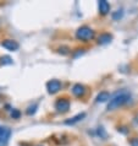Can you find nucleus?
I'll use <instances>...</instances> for the list:
<instances>
[{"instance_id": "f257e3e1", "label": "nucleus", "mask_w": 138, "mask_h": 146, "mask_svg": "<svg viewBox=\"0 0 138 146\" xmlns=\"http://www.w3.org/2000/svg\"><path fill=\"white\" fill-rule=\"evenodd\" d=\"M131 100V95L127 92H121L119 95H116L115 97H112L110 100V102L108 104V111H115V109L125 106L128 101Z\"/></svg>"}, {"instance_id": "f03ea898", "label": "nucleus", "mask_w": 138, "mask_h": 146, "mask_svg": "<svg viewBox=\"0 0 138 146\" xmlns=\"http://www.w3.org/2000/svg\"><path fill=\"white\" fill-rule=\"evenodd\" d=\"M76 37L77 39L83 40V42H88V40L93 39L94 37V31L88 26H82L76 31Z\"/></svg>"}, {"instance_id": "7ed1b4c3", "label": "nucleus", "mask_w": 138, "mask_h": 146, "mask_svg": "<svg viewBox=\"0 0 138 146\" xmlns=\"http://www.w3.org/2000/svg\"><path fill=\"white\" fill-rule=\"evenodd\" d=\"M55 109L60 113H66L70 109V101L66 98H58L55 102Z\"/></svg>"}, {"instance_id": "20e7f679", "label": "nucleus", "mask_w": 138, "mask_h": 146, "mask_svg": "<svg viewBox=\"0 0 138 146\" xmlns=\"http://www.w3.org/2000/svg\"><path fill=\"white\" fill-rule=\"evenodd\" d=\"M11 136V129L7 127H0V146H5Z\"/></svg>"}, {"instance_id": "39448f33", "label": "nucleus", "mask_w": 138, "mask_h": 146, "mask_svg": "<svg viewBox=\"0 0 138 146\" xmlns=\"http://www.w3.org/2000/svg\"><path fill=\"white\" fill-rule=\"evenodd\" d=\"M47 90L50 95H54V93L61 90V82H60L59 80H50L49 82L47 84Z\"/></svg>"}, {"instance_id": "423d86ee", "label": "nucleus", "mask_w": 138, "mask_h": 146, "mask_svg": "<svg viewBox=\"0 0 138 146\" xmlns=\"http://www.w3.org/2000/svg\"><path fill=\"white\" fill-rule=\"evenodd\" d=\"M1 46L5 48V49H7V50L15 52V50L18 49L20 44L16 42V40H14V39H5V40H3V42H1Z\"/></svg>"}, {"instance_id": "0eeeda50", "label": "nucleus", "mask_w": 138, "mask_h": 146, "mask_svg": "<svg viewBox=\"0 0 138 146\" xmlns=\"http://www.w3.org/2000/svg\"><path fill=\"white\" fill-rule=\"evenodd\" d=\"M72 93H74L76 97H83L84 93H86V87L81 84H76L72 86Z\"/></svg>"}, {"instance_id": "6e6552de", "label": "nucleus", "mask_w": 138, "mask_h": 146, "mask_svg": "<svg viewBox=\"0 0 138 146\" xmlns=\"http://www.w3.org/2000/svg\"><path fill=\"white\" fill-rule=\"evenodd\" d=\"M98 7H99V13L101 15H106L110 11V4L106 0H100L98 3Z\"/></svg>"}, {"instance_id": "1a4fd4ad", "label": "nucleus", "mask_w": 138, "mask_h": 146, "mask_svg": "<svg viewBox=\"0 0 138 146\" xmlns=\"http://www.w3.org/2000/svg\"><path fill=\"white\" fill-rule=\"evenodd\" d=\"M110 100V93L108 91H101L100 93H98L95 98V102L97 103H103V102H106V101Z\"/></svg>"}, {"instance_id": "9d476101", "label": "nucleus", "mask_w": 138, "mask_h": 146, "mask_svg": "<svg viewBox=\"0 0 138 146\" xmlns=\"http://www.w3.org/2000/svg\"><path fill=\"white\" fill-rule=\"evenodd\" d=\"M84 117H86V113H80V114H77L75 117H72V118L70 119H67V120H65V124H67V125H72V124H76V123H78V121L82 120Z\"/></svg>"}, {"instance_id": "9b49d317", "label": "nucleus", "mask_w": 138, "mask_h": 146, "mask_svg": "<svg viewBox=\"0 0 138 146\" xmlns=\"http://www.w3.org/2000/svg\"><path fill=\"white\" fill-rule=\"evenodd\" d=\"M111 39H112V36L110 33H101L98 38V42L100 44H108V43H110Z\"/></svg>"}, {"instance_id": "f8f14e48", "label": "nucleus", "mask_w": 138, "mask_h": 146, "mask_svg": "<svg viewBox=\"0 0 138 146\" xmlns=\"http://www.w3.org/2000/svg\"><path fill=\"white\" fill-rule=\"evenodd\" d=\"M37 108H38V104H37V103H33V104H31V106L27 108L26 113H27L28 115H33L34 113L37 112Z\"/></svg>"}, {"instance_id": "ddd939ff", "label": "nucleus", "mask_w": 138, "mask_h": 146, "mask_svg": "<svg viewBox=\"0 0 138 146\" xmlns=\"http://www.w3.org/2000/svg\"><path fill=\"white\" fill-rule=\"evenodd\" d=\"M0 63H1L3 65H5V64H12V59L6 55V56H3V58L0 59Z\"/></svg>"}, {"instance_id": "4468645a", "label": "nucleus", "mask_w": 138, "mask_h": 146, "mask_svg": "<svg viewBox=\"0 0 138 146\" xmlns=\"http://www.w3.org/2000/svg\"><path fill=\"white\" fill-rule=\"evenodd\" d=\"M20 114H21V113H20L17 109H12V113H11V117H12V118H15V119H17V118H20Z\"/></svg>"}, {"instance_id": "2eb2a0df", "label": "nucleus", "mask_w": 138, "mask_h": 146, "mask_svg": "<svg viewBox=\"0 0 138 146\" xmlns=\"http://www.w3.org/2000/svg\"><path fill=\"white\" fill-rule=\"evenodd\" d=\"M120 17H122V11H121V10H119L115 14H112V19L114 20H117V19H120Z\"/></svg>"}, {"instance_id": "dca6fc26", "label": "nucleus", "mask_w": 138, "mask_h": 146, "mask_svg": "<svg viewBox=\"0 0 138 146\" xmlns=\"http://www.w3.org/2000/svg\"><path fill=\"white\" fill-rule=\"evenodd\" d=\"M131 146H138V139H132L131 140Z\"/></svg>"}]
</instances>
